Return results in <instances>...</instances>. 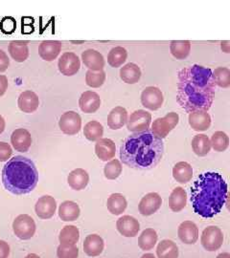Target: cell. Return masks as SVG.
I'll return each mask as SVG.
<instances>
[{"instance_id":"277c9868","label":"cell","mask_w":230,"mask_h":258,"mask_svg":"<svg viewBox=\"0 0 230 258\" xmlns=\"http://www.w3.org/2000/svg\"><path fill=\"white\" fill-rule=\"evenodd\" d=\"M38 182V172L34 162L27 157H13L3 166L2 184L15 195L32 192Z\"/></svg>"},{"instance_id":"cb8c5ba5","label":"cell","mask_w":230,"mask_h":258,"mask_svg":"<svg viewBox=\"0 0 230 258\" xmlns=\"http://www.w3.org/2000/svg\"><path fill=\"white\" fill-rule=\"evenodd\" d=\"M67 182L74 190H83L89 183V175L83 168H76L69 173Z\"/></svg>"},{"instance_id":"4316f807","label":"cell","mask_w":230,"mask_h":258,"mask_svg":"<svg viewBox=\"0 0 230 258\" xmlns=\"http://www.w3.org/2000/svg\"><path fill=\"white\" fill-rule=\"evenodd\" d=\"M187 204V194L185 189L177 186L169 197V208L174 212H181Z\"/></svg>"},{"instance_id":"9c48e42d","label":"cell","mask_w":230,"mask_h":258,"mask_svg":"<svg viewBox=\"0 0 230 258\" xmlns=\"http://www.w3.org/2000/svg\"><path fill=\"white\" fill-rule=\"evenodd\" d=\"M151 120L152 115L148 111L142 109L134 111L130 114L129 119L127 120V128L133 133L145 132L150 128Z\"/></svg>"},{"instance_id":"816d5d0a","label":"cell","mask_w":230,"mask_h":258,"mask_svg":"<svg viewBox=\"0 0 230 258\" xmlns=\"http://www.w3.org/2000/svg\"><path fill=\"white\" fill-rule=\"evenodd\" d=\"M141 258H156V256L153 253H146V254L142 255Z\"/></svg>"},{"instance_id":"e575fe53","label":"cell","mask_w":230,"mask_h":258,"mask_svg":"<svg viewBox=\"0 0 230 258\" xmlns=\"http://www.w3.org/2000/svg\"><path fill=\"white\" fill-rule=\"evenodd\" d=\"M191 50V42L189 40H173L170 44L171 54L176 59H185Z\"/></svg>"},{"instance_id":"f35d334b","label":"cell","mask_w":230,"mask_h":258,"mask_svg":"<svg viewBox=\"0 0 230 258\" xmlns=\"http://www.w3.org/2000/svg\"><path fill=\"white\" fill-rule=\"evenodd\" d=\"M212 79L215 85L221 88L230 86V70L226 67H218L212 72Z\"/></svg>"},{"instance_id":"f1b7e54d","label":"cell","mask_w":230,"mask_h":258,"mask_svg":"<svg viewBox=\"0 0 230 258\" xmlns=\"http://www.w3.org/2000/svg\"><path fill=\"white\" fill-rule=\"evenodd\" d=\"M141 69L137 64L129 62L124 65L120 70V78L124 83L128 84L137 83L141 78Z\"/></svg>"},{"instance_id":"b9f144b4","label":"cell","mask_w":230,"mask_h":258,"mask_svg":"<svg viewBox=\"0 0 230 258\" xmlns=\"http://www.w3.org/2000/svg\"><path fill=\"white\" fill-rule=\"evenodd\" d=\"M106 81V73L104 71L94 72L88 70L85 74L86 85L92 88H99Z\"/></svg>"},{"instance_id":"bcb514c9","label":"cell","mask_w":230,"mask_h":258,"mask_svg":"<svg viewBox=\"0 0 230 258\" xmlns=\"http://www.w3.org/2000/svg\"><path fill=\"white\" fill-rule=\"evenodd\" d=\"M8 79L4 75H0V98L6 93L8 89Z\"/></svg>"},{"instance_id":"7c38bea8","label":"cell","mask_w":230,"mask_h":258,"mask_svg":"<svg viewBox=\"0 0 230 258\" xmlns=\"http://www.w3.org/2000/svg\"><path fill=\"white\" fill-rule=\"evenodd\" d=\"M162 205V198L157 192L146 194L138 205L139 212L143 216H151L160 209Z\"/></svg>"},{"instance_id":"5bb4252c","label":"cell","mask_w":230,"mask_h":258,"mask_svg":"<svg viewBox=\"0 0 230 258\" xmlns=\"http://www.w3.org/2000/svg\"><path fill=\"white\" fill-rule=\"evenodd\" d=\"M116 229L125 237H134L140 231V224L136 218L130 215H124L116 222Z\"/></svg>"},{"instance_id":"5b68a950","label":"cell","mask_w":230,"mask_h":258,"mask_svg":"<svg viewBox=\"0 0 230 258\" xmlns=\"http://www.w3.org/2000/svg\"><path fill=\"white\" fill-rule=\"evenodd\" d=\"M179 121V116L175 112H170L163 118H157L152 124L151 132L160 140L166 138Z\"/></svg>"},{"instance_id":"44dd1931","label":"cell","mask_w":230,"mask_h":258,"mask_svg":"<svg viewBox=\"0 0 230 258\" xmlns=\"http://www.w3.org/2000/svg\"><path fill=\"white\" fill-rule=\"evenodd\" d=\"M189 124L195 131H206L211 125V117L206 111L191 112L188 117Z\"/></svg>"},{"instance_id":"f6af8a7d","label":"cell","mask_w":230,"mask_h":258,"mask_svg":"<svg viewBox=\"0 0 230 258\" xmlns=\"http://www.w3.org/2000/svg\"><path fill=\"white\" fill-rule=\"evenodd\" d=\"M10 65V59L8 55L3 51L0 50V73L5 72Z\"/></svg>"},{"instance_id":"484cf974","label":"cell","mask_w":230,"mask_h":258,"mask_svg":"<svg viewBox=\"0 0 230 258\" xmlns=\"http://www.w3.org/2000/svg\"><path fill=\"white\" fill-rule=\"evenodd\" d=\"M81 210L79 205L72 201H65L60 205L59 216L65 222H72L80 217Z\"/></svg>"},{"instance_id":"4fadbf2b","label":"cell","mask_w":230,"mask_h":258,"mask_svg":"<svg viewBox=\"0 0 230 258\" xmlns=\"http://www.w3.org/2000/svg\"><path fill=\"white\" fill-rule=\"evenodd\" d=\"M57 210V203L54 197L44 195L40 197L35 206V212L40 219H50L54 216Z\"/></svg>"},{"instance_id":"60d3db41","label":"cell","mask_w":230,"mask_h":258,"mask_svg":"<svg viewBox=\"0 0 230 258\" xmlns=\"http://www.w3.org/2000/svg\"><path fill=\"white\" fill-rule=\"evenodd\" d=\"M123 167L119 160L113 159L107 163L104 167V174L105 177L109 180H116L122 173Z\"/></svg>"},{"instance_id":"f546056e","label":"cell","mask_w":230,"mask_h":258,"mask_svg":"<svg viewBox=\"0 0 230 258\" xmlns=\"http://www.w3.org/2000/svg\"><path fill=\"white\" fill-rule=\"evenodd\" d=\"M127 200L121 194H111L107 201V208L113 215H121L127 209Z\"/></svg>"},{"instance_id":"7a4b0ae2","label":"cell","mask_w":230,"mask_h":258,"mask_svg":"<svg viewBox=\"0 0 230 258\" xmlns=\"http://www.w3.org/2000/svg\"><path fill=\"white\" fill-rule=\"evenodd\" d=\"M227 199V184L214 171L198 176L190 186V201L194 212L203 218H213L221 212Z\"/></svg>"},{"instance_id":"7dc6e473","label":"cell","mask_w":230,"mask_h":258,"mask_svg":"<svg viewBox=\"0 0 230 258\" xmlns=\"http://www.w3.org/2000/svg\"><path fill=\"white\" fill-rule=\"evenodd\" d=\"M9 254V245L5 241L0 240V258H8Z\"/></svg>"},{"instance_id":"e0dca14e","label":"cell","mask_w":230,"mask_h":258,"mask_svg":"<svg viewBox=\"0 0 230 258\" xmlns=\"http://www.w3.org/2000/svg\"><path fill=\"white\" fill-rule=\"evenodd\" d=\"M116 152L115 143L108 138H102L97 141L95 145V153L103 162H110L114 157Z\"/></svg>"},{"instance_id":"ba28073f","label":"cell","mask_w":230,"mask_h":258,"mask_svg":"<svg viewBox=\"0 0 230 258\" xmlns=\"http://www.w3.org/2000/svg\"><path fill=\"white\" fill-rule=\"evenodd\" d=\"M59 126L65 135L73 136L78 134L82 128V118L75 111H67L60 118Z\"/></svg>"},{"instance_id":"1f68e13d","label":"cell","mask_w":230,"mask_h":258,"mask_svg":"<svg viewBox=\"0 0 230 258\" xmlns=\"http://www.w3.org/2000/svg\"><path fill=\"white\" fill-rule=\"evenodd\" d=\"M157 258H178V248L174 241L162 240L157 248Z\"/></svg>"},{"instance_id":"8992f818","label":"cell","mask_w":230,"mask_h":258,"mask_svg":"<svg viewBox=\"0 0 230 258\" xmlns=\"http://www.w3.org/2000/svg\"><path fill=\"white\" fill-rule=\"evenodd\" d=\"M13 230L19 239H31L36 232V223L28 214H20L13 223Z\"/></svg>"},{"instance_id":"9a60e30c","label":"cell","mask_w":230,"mask_h":258,"mask_svg":"<svg viewBox=\"0 0 230 258\" xmlns=\"http://www.w3.org/2000/svg\"><path fill=\"white\" fill-rule=\"evenodd\" d=\"M11 144L19 152H27L32 145V136L27 129H16L11 135Z\"/></svg>"},{"instance_id":"d4e9b609","label":"cell","mask_w":230,"mask_h":258,"mask_svg":"<svg viewBox=\"0 0 230 258\" xmlns=\"http://www.w3.org/2000/svg\"><path fill=\"white\" fill-rule=\"evenodd\" d=\"M128 120V111L122 106H116L108 116V126L112 130L122 128Z\"/></svg>"},{"instance_id":"681fc988","label":"cell","mask_w":230,"mask_h":258,"mask_svg":"<svg viewBox=\"0 0 230 258\" xmlns=\"http://www.w3.org/2000/svg\"><path fill=\"white\" fill-rule=\"evenodd\" d=\"M6 127V121L4 120V118L0 115V134H2Z\"/></svg>"},{"instance_id":"d6986e66","label":"cell","mask_w":230,"mask_h":258,"mask_svg":"<svg viewBox=\"0 0 230 258\" xmlns=\"http://www.w3.org/2000/svg\"><path fill=\"white\" fill-rule=\"evenodd\" d=\"M79 106L83 113H95L101 106L100 96L93 91H85L80 97Z\"/></svg>"},{"instance_id":"7402d4cb","label":"cell","mask_w":230,"mask_h":258,"mask_svg":"<svg viewBox=\"0 0 230 258\" xmlns=\"http://www.w3.org/2000/svg\"><path fill=\"white\" fill-rule=\"evenodd\" d=\"M83 248L85 254H87L90 257H95L100 255L103 252L105 248V243L100 235L89 234L83 241Z\"/></svg>"},{"instance_id":"3957f363","label":"cell","mask_w":230,"mask_h":258,"mask_svg":"<svg viewBox=\"0 0 230 258\" xmlns=\"http://www.w3.org/2000/svg\"><path fill=\"white\" fill-rule=\"evenodd\" d=\"M164 153L162 140L150 130L133 133L125 139L119 149L123 164L137 170H150L160 163Z\"/></svg>"},{"instance_id":"d590c367","label":"cell","mask_w":230,"mask_h":258,"mask_svg":"<svg viewBox=\"0 0 230 258\" xmlns=\"http://www.w3.org/2000/svg\"><path fill=\"white\" fill-rule=\"evenodd\" d=\"M128 57V52L124 47L112 48L108 55V63L113 68H117L125 63Z\"/></svg>"},{"instance_id":"6da1fadb","label":"cell","mask_w":230,"mask_h":258,"mask_svg":"<svg viewBox=\"0 0 230 258\" xmlns=\"http://www.w3.org/2000/svg\"><path fill=\"white\" fill-rule=\"evenodd\" d=\"M176 102L188 112L207 111L215 98L216 85L212 79V70L201 65L185 67L177 76Z\"/></svg>"},{"instance_id":"ac0fdd59","label":"cell","mask_w":230,"mask_h":258,"mask_svg":"<svg viewBox=\"0 0 230 258\" xmlns=\"http://www.w3.org/2000/svg\"><path fill=\"white\" fill-rule=\"evenodd\" d=\"M63 44L58 40H45L38 46V55L45 61H53L60 55Z\"/></svg>"},{"instance_id":"83f0119b","label":"cell","mask_w":230,"mask_h":258,"mask_svg":"<svg viewBox=\"0 0 230 258\" xmlns=\"http://www.w3.org/2000/svg\"><path fill=\"white\" fill-rule=\"evenodd\" d=\"M173 177L176 182L186 184L192 180L193 168L187 162H178L173 168Z\"/></svg>"},{"instance_id":"2e32d148","label":"cell","mask_w":230,"mask_h":258,"mask_svg":"<svg viewBox=\"0 0 230 258\" xmlns=\"http://www.w3.org/2000/svg\"><path fill=\"white\" fill-rule=\"evenodd\" d=\"M177 234L182 243L193 245L199 239V228L194 222L184 221L179 225Z\"/></svg>"},{"instance_id":"8d00e7d4","label":"cell","mask_w":230,"mask_h":258,"mask_svg":"<svg viewBox=\"0 0 230 258\" xmlns=\"http://www.w3.org/2000/svg\"><path fill=\"white\" fill-rule=\"evenodd\" d=\"M104 134V127L101 123L97 120H91L84 125L83 128V135L90 142H97L102 139Z\"/></svg>"},{"instance_id":"52a82bcc","label":"cell","mask_w":230,"mask_h":258,"mask_svg":"<svg viewBox=\"0 0 230 258\" xmlns=\"http://www.w3.org/2000/svg\"><path fill=\"white\" fill-rule=\"evenodd\" d=\"M201 243L205 250L215 251L222 246L223 233L220 228L216 226H209L203 230Z\"/></svg>"},{"instance_id":"ab89813d","label":"cell","mask_w":230,"mask_h":258,"mask_svg":"<svg viewBox=\"0 0 230 258\" xmlns=\"http://www.w3.org/2000/svg\"><path fill=\"white\" fill-rule=\"evenodd\" d=\"M210 144L215 151L223 152L227 149L229 146V138L226 133H224L222 131H216L212 135Z\"/></svg>"},{"instance_id":"74e56055","label":"cell","mask_w":230,"mask_h":258,"mask_svg":"<svg viewBox=\"0 0 230 258\" xmlns=\"http://www.w3.org/2000/svg\"><path fill=\"white\" fill-rule=\"evenodd\" d=\"M59 239L62 244L76 245V243L80 239V231L76 226L73 225L65 226L60 232Z\"/></svg>"},{"instance_id":"836d02e7","label":"cell","mask_w":230,"mask_h":258,"mask_svg":"<svg viewBox=\"0 0 230 258\" xmlns=\"http://www.w3.org/2000/svg\"><path fill=\"white\" fill-rule=\"evenodd\" d=\"M157 231L154 229H146L138 237V247L142 250H151L154 249L157 243Z\"/></svg>"},{"instance_id":"ee69618b","label":"cell","mask_w":230,"mask_h":258,"mask_svg":"<svg viewBox=\"0 0 230 258\" xmlns=\"http://www.w3.org/2000/svg\"><path fill=\"white\" fill-rule=\"evenodd\" d=\"M13 154V149L9 144L0 142V163L8 161Z\"/></svg>"},{"instance_id":"7bdbcfd3","label":"cell","mask_w":230,"mask_h":258,"mask_svg":"<svg viewBox=\"0 0 230 258\" xmlns=\"http://www.w3.org/2000/svg\"><path fill=\"white\" fill-rule=\"evenodd\" d=\"M58 258H78L79 249L73 244H61L57 249Z\"/></svg>"},{"instance_id":"603a6c76","label":"cell","mask_w":230,"mask_h":258,"mask_svg":"<svg viewBox=\"0 0 230 258\" xmlns=\"http://www.w3.org/2000/svg\"><path fill=\"white\" fill-rule=\"evenodd\" d=\"M19 108L24 113H33L39 106V99L35 92L27 90L19 95L18 100Z\"/></svg>"},{"instance_id":"ffe728a7","label":"cell","mask_w":230,"mask_h":258,"mask_svg":"<svg viewBox=\"0 0 230 258\" xmlns=\"http://www.w3.org/2000/svg\"><path fill=\"white\" fill-rule=\"evenodd\" d=\"M82 59H83V64L85 65L90 71H94V72L103 71L106 64L105 58L101 53L93 49H88L83 52Z\"/></svg>"},{"instance_id":"30bf717a","label":"cell","mask_w":230,"mask_h":258,"mask_svg":"<svg viewBox=\"0 0 230 258\" xmlns=\"http://www.w3.org/2000/svg\"><path fill=\"white\" fill-rule=\"evenodd\" d=\"M163 94L157 87L149 86L141 93V103L149 110H158L163 105Z\"/></svg>"},{"instance_id":"4dcf8cb0","label":"cell","mask_w":230,"mask_h":258,"mask_svg":"<svg viewBox=\"0 0 230 258\" xmlns=\"http://www.w3.org/2000/svg\"><path fill=\"white\" fill-rule=\"evenodd\" d=\"M9 53L17 62H24L29 56V48L26 41H12L9 44Z\"/></svg>"},{"instance_id":"d6a6232c","label":"cell","mask_w":230,"mask_h":258,"mask_svg":"<svg viewBox=\"0 0 230 258\" xmlns=\"http://www.w3.org/2000/svg\"><path fill=\"white\" fill-rule=\"evenodd\" d=\"M192 148L196 155L203 157L210 152L211 144L208 136L204 134H198L192 140Z\"/></svg>"},{"instance_id":"8fae6325","label":"cell","mask_w":230,"mask_h":258,"mask_svg":"<svg viewBox=\"0 0 230 258\" xmlns=\"http://www.w3.org/2000/svg\"><path fill=\"white\" fill-rule=\"evenodd\" d=\"M58 67L59 71L62 74L67 77H71L79 72L81 67V60L75 53L66 52L60 57Z\"/></svg>"},{"instance_id":"f907efd6","label":"cell","mask_w":230,"mask_h":258,"mask_svg":"<svg viewBox=\"0 0 230 258\" xmlns=\"http://www.w3.org/2000/svg\"><path fill=\"white\" fill-rule=\"evenodd\" d=\"M217 258H230V254L228 252H223V253L219 254Z\"/></svg>"},{"instance_id":"c3c4849f","label":"cell","mask_w":230,"mask_h":258,"mask_svg":"<svg viewBox=\"0 0 230 258\" xmlns=\"http://www.w3.org/2000/svg\"><path fill=\"white\" fill-rule=\"evenodd\" d=\"M230 45L229 41L226 40V41H222L221 42V50L224 52V53H230Z\"/></svg>"}]
</instances>
